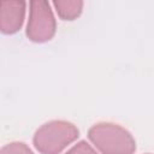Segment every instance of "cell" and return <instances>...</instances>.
<instances>
[{
	"instance_id": "6da1fadb",
	"label": "cell",
	"mask_w": 154,
	"mask_h": 154,
	"mask_svg": "<svg viewBox=\"0 0 154 154\" xmlns=\"http://www.w3.org/2000/svg\"><path fill=\"white\" fill-rule=\"evenodd\" d=\"M89 138L103 154H131L136 149L131 135L116 124L94 125L89 130Z\"/></svg>"
},
{
	"instance_id": "7a4b0ae2",
	"label": "cell",
	"mask_w": 154,
	"mask_h": 154,
	"mask_svg": "<svg viewBox=\"0 0 154 154\" xmlns=\"http://www.w3.org/2000/svg\"><path fill=\"white\" fill-rule=\"evenodd\" d=\"M78 137V130L66 122H51L41 126L34 137V144L42 154H58Z\"/></svg>"
},
{
	"instance_id": "3957f363",
	"label": "cell",
	"mask_w": 154,
	"mask_h": 154,
	"mask_svg": "<svg viewBox=\"0 0 154 154\" xmlns=\"http://www.w3.org/2000/svg\"><path fill=\"white\" fill-rule=\"evenodd\" d=\"M55 31V22L46 1L31 2L30 17L26 34L32 41L42 42L49 40Z\"/></svg>"
},
{
	"instance_id": "277c9868",
	"label": "cell",
	"mask_w": 154,
	"mask_h": 154,
	"mask_svg": "<svg viewBox=\"0 0 154 154\" xmlns=\"http://www.w3.org/2000/svg\"><path fill=\"white\" fill-rule=\"evenodd\" d=\"M10 8L4 4L1 11V30L4 32H14L20 28L24 14V2H7Z\"/></svg>"
},
{
	"instance_id": "5b68a950",
	"label": "cell",
	"mask_w": 154,
	"mask_h": 154,
	"mask_svg": "<svg viewBox=\"0 0 154 154\" xmlns=\"http://www.w3.org/2000/svg\"><path fill=\"white\" fill-rule=\"evenodd\" d=\"M83 2L81 1H55L54 6L59 16L64 19H73L81 13Z\"/></svg>"
},
{
	"instance_id": "8992f818",
	"label": "cell",
	"mask_w": 154,
	"mask_h": 154,
	"mask_svg": "<svg viewBox=\"0 0 154 154\" xmlns=\"http://www.w3.org/2000/svg\"><path fill=\"white\" fill-rule=\"evenodd\" d=\"M1 154H32L24 143H11L2 148Z\"/></svg>"
},
{
	"instance_id": "52a82bcc",
	"label": "cell",
	"mask_w": 154,
	"mask_h": 154,
	"mask_svg": "<svg viewBox=\"0 0 154 154\" xmlns=\"http://www.w3.org/2000/svg\"><path fill=\"white\" fill-rule=\"evenodd\" d=\"M66 154H96V152L84 141L77 143L73 148H71Z\"/></svg>"
}]
</instances>
